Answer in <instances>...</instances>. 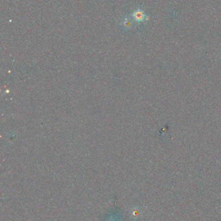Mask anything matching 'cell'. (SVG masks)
<instances>
[{
	"label": "cell",
	"mask_w": 221,
	"mask_h": 221,
	"mask_svg": "<svg viewBox=\"0 0 221 221\" xmlns=\"http://www.w3.org/2000/svg\"><path fill=\"white\" fill-rule=\"evenodd\" d=\"M130 25V22L127 21V20H126L125 23V26H129Z\"/></svg>",
	"instance_id": "7a4b0ae2"
},
{
	"label": "cell",
	"mask_w": 221,
	"mask_h": 221,
	"mask_svg": "<svg viewBox=\"0 0 221 221\" xmlns=\"http://www.w3.org/2000/svg\"><path fill=\"white\" fill-rule=\"evenodd\" d=\"M132 16L137 22H143L145 18V14L142 10L137 9L136 11L134 12Z\"/></svg>",
	"instance_id": "6da1fadb"
}]
</instances>
